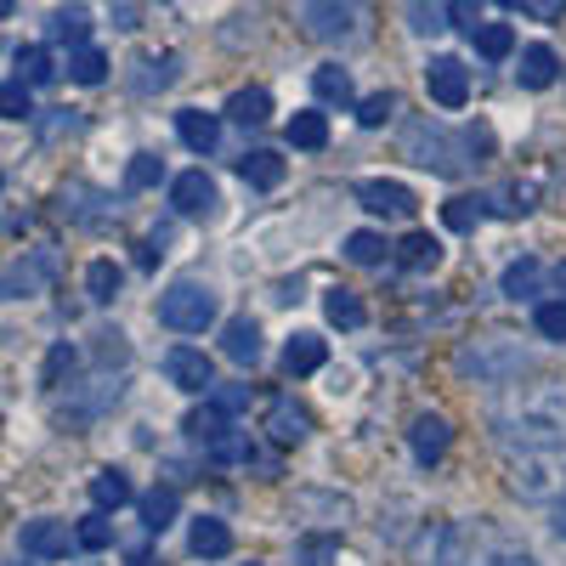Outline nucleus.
Wrapping results in <instances>:
<instances>
[{
    "instance_id": "obj_22",
    "label": "nucleus",
    "mask_w": 566,
    "mask_h": 566,
    "mask_svg": "<svg viewBox=\"0 0 566 566\" xmlns=\"http://www.w3.org/2000/svg\"><path fill=\"white\" fill-rule=\"evenodd\" d=\"M227 119H239V125H266L272 119V97L261 85H244V91H232V103H227Z\"/></svg>"
},
{
    "instance_id": "obj_33",
    "label": "nucleus",
    "mask_w": 566,
    "mask_h": 566,
    "mask_svg": "<svg viewBox=\"0 0 566 566\" xmlns=\"http://www.w3.org/2000/svg\"><path fill=\"white\" fill-rule=\"evenodd\" d=\"M119 283H125V272L114 261H91L85 266V290H91V301H97V306H108L119 295Z\"/></svg>"
},
{
    "instance_id": "obj_4",
    "label": "nucleus",
    "mask_w": 566,
    "mask_h": 566,
    "mask_svg": "<svg viewBox=\"0 0 566 566\" xmlns=\"http://www.w3.org/2000/svg\"><path fill=\"white\" fill-rule=\"evenodd\" d=\"M527 346L522 340H510V335H482V340H464L453 352V368L464 374V380H476V386H504V380H522V368H527Z\"/></svg>"
},
{
    "instance_id": "obj_38",
    "label": "nucleus",
    "mask_w": 566,
    "mask_h": 566,
    "mask_svg": "<svg viewBox=\"0 0 566 566\" xmlns=\"http://www.w3.org/2000/svg\"><path fill=\"white\" fill-rule=\"evenodd\" d=\"M103 74H108V57L97 52V45H80V52L69 57V80L74 85H103Z\"/></svg>"
},
{
    "instance_id": "obj_40",
    "label": "nucleus",
    "mask_w": 566,
    "mask_h": 566,
    "mask_svg": "<svg viewBox=\"0 0 566 566\" xmlns=\"http://www.w3.org/2000/svg\"><path fill=\"white\" fill-rule=\"evenodd\" d=\"M159 176H165V159H159V154H136V159L125 165V187H130V193H142V187H159Z\"/></svg>"
},
{
    "instance_id": "obj_51",
    "label": "nucleus",
    "mask_w": 566,
    "mask_h": 566,
    "mask_svg": "<svg viewBox=\"0 0 566 566\" xmlns=\"http://www.w3.org/2000/svg\"><path fill=\"white\" fill-rule=\"evenodd\" d=\"M549 527H555V538H566V504H555V515H549Z\"/></svg>"
},
{
    "instance_id": "obj_11",
    "label": "nucleus",
    "mask_w": 566,
    "mask_h": 566,
    "mask_svg": "<svg viewBox=\"0 0 566 566\" xmlns=\"http://www.w3.org/2000/svg\"><path fill=\"white\" fill-rule=\"evenodd\" d=\"M510 488L522 493V499H549L560 488V470L549 459H538V453H522V459L510 464Z\"/></svg>"
},
{
    "instance_id": "obj_8",
    "label": "nucleus",
    "mask_w": 566,
    "mask_h": 566,
    "mask_svg": "<svg viewBox=\"0 0 566 566\" xmlns=\"http://www.w3.org/2000/svg\"><path fill=\"white\" fill-rule=\"evenodd\" d=\"M357 205L368 216H391V221H408L419 210V199L408 193L402 181H386V176H374V181H357Z\"/></svg>"
},
{
    "instance_id": "obj_43",
    "label": "nucleus",
    "mask_w": 566,
    "mask_h": 566,
    "mask_svg": "<svg viewBox=\"0 0 566 566\" xmlns=\"http://www.w3.org/2000/svg\"><path fill=\"white\" fill-rule=\"evenodd\" d=\"M533 323H538V335H544V340L566 346V301H544V306L533 312Z\"/></svg>"
},
{
    "instance_id": "obj_6",
    "label": "nucleus",
    "mask_w": 566,
    "mask_h": 566,
    "mask_svg": "<svg viewBox=\"0 0 566 566\" xmlns=\"http://www.w3.org/2000/svg\"><path fill=\"white\" fill-rule=\"evenodd\" d=\"M159 323L176 328V335H205L216 323V290L210 283H193V277H176L159 295Z\"/></svg>"
},
{
    "instance_id": "obj_25",
    "label": "nucleus",
    "mask_w": 566,
    "mask_h": 566,
    "mask_svg": "<svg viewBox=\"0 0 566 566\" xmlns=\"http://www.w3.org/2000/svg\"><path fill=\"white\" fill-rule=\"evenodd\" d=\"M142 74L130 80V91H142V97H154V91H165L176 80V52H159V57H142L136 63Z\"/></svg>"
},
{
    "instance_id": "obj_20",
    "label": "nucleus",
    "mask_w": 566,
    "mask_h": 566,
    "mask_svg": "<svg viewBox=\"0 0 566 566\" xmlns=\"http://www.w3.org/2000/svg\"><path fill=\"white\" fill-rule=\"evenodd\" d=\"M323 363H328V346L317 335H295L283 346V374H317Z\"/></svg>"
},
{
    "instance_id": "obj_55",
    "label": "nucleus",
    "mask_w": 566,
    "mask_h": 566,
    "mask_svg": "<svg viewBox=\"0 0 566 566\" xmlns=\"http://www.w3.org/2000/svg\"><path fill=\"white\" fill-rule=\"evenodd\" d=\"M18 566H23V560H18Z\"/></svg>"
},
{
    "instance_id": "obj_56",
    "label": "nucleus",
    "mask_w": 566,
    "mask_h": 566,
    "mask_svg": "<svg viewBox=\"0 0 566 566\" xmlns=\"http://www.w3.org/2000/svg\"><path fill=\"white\" fill-rule=\"evenodd\" d=\"M250 566H255V560H250Z\"/></svg>"
},
{
    "instance_id": "obj_48",
    "label": "nucleus",
    "mask_w": 566,
    "mask_h": 566,
    "mask_svg": "<svg viewBox=\"0 0 566 566\" xmlns=\"http://www.w3.org/2000/svg\"><path fill=\"white\" fill-rule=\"evenodd\" d=\"M488 18H482V0H453L448 7V29H464V34H476Z\"/></svg>"
},
{
    "instance_id": "obj_23",
    "label": "nucleus",
    "mask_w": 566,
    "mask_h": 566,
    "mask_svg": "<svg viewBox=\"0 0 566 566\" xmlns=\"http://www.w3.org/2000/svg\"><path fill=\"white\" fill-rule=\"evenodd\" d=\"M555 52H549V45H527V52H522V69H515V80H522L527 91H544V85H555Z\"/></svg>"
},
{
    "instance_id": "obj_42",
    "label": "nucleus",
    "mask_w": 566,
    "mask_h": 566,
    "mask_svg": "<svg viewBox=\"0 0 566 566\" xmlns=\"http://www.w3.org/2000/svg\"><path fill=\"white\" fill-rule=\"evenodd\" d=\"M346 261H357V266L386 261V239H380V232H352V239H346Z\"/></svg>"
},
{
    "instance_id": "obj_45",
    "label": "nucleus",
    "mask_w": 566,
    "mask_h": 566,
    "mask_svg": "<svg viewBox=\"0 0 566 566\" xmlns=\"http://www.w3.org/2000/svg\"><path fill=\"white\" fill-rule=\"evenodd\" d=\"M0 114H7V119H29V114H34L23 80H7V85H0Z\"/></svg>"
},
{
    "instance_id": "obj_32",
    "label": "nucleus",
    "mask_w": 566,
    "mask_h": 566,
    "mask_svg": "<svg viewBox=\"0 0 566 566\" xmlns=\"http://www.w3.org/2000/svg\"><path fill=\"white\" fill-rule=\"evenodd\" d=\"M312 91H317L323 103H340V108H346V103H352V74H346L340 63H323V69L312 74Z\"/></svg>"
},
{
    "instance_id": "obj_39",
    "label": "nucleus",
    "mask_w": 566,
    "mask_h": 566,
    "mask_svg": "<svg viewBox=\"0 0 566 566\" xmlns=\"http://www.w3.org/2000/svg\"><path fill=\"white\" fill-rule=\"evenodd\" d=\"M57 69H52V57H45V45H23V52H18V80L34 91V85H45V80H52Z\"/></svg>"
},
{
    "instance_id": "obj_29",
    "label": "nucleus",
    "mask_w": 566,
    "mask_h": 566,
    "mask_svg": "<svg viewBox=\"0 0 566 566\" xmlns=\"http://www.w3.org/2000/svg\"><path fill=\"white\" fill-rule=\"evenodd\" d=\"M442 221H448L453 232H476V227L488 221V199H482V193H476V199L459 193V199H448V205H442Z\"/></svg>"
},
{
    "instance_id": "obj_19",
    "label": "nucleus",
    "mask_w": 566,
    "mask_h": 566,
    "mask_svg": "<svg viewBox=\"0 0 566 566\" xmlns=\"http://www.w3.org/2000/svg\"><path fill=\"white\" fill-rule=\"evenodd\" d=\"M45 34H52L57 45H85V34H91V7H57L52 18H45Z\"/></svg>"
},
{
    "instance_id": "obj_52",
    "label": "nucleus",
    "mask_w": 566,
    "mask_h": 566,
    "mask_svg": "<svg viewBox=\"0 0 566 566\" xmlns=\"http://www.w3.org/2000/svg\"><path fill=\"white\" fill-rule=\"evenodd\" d=\"M130 566H165V560H154L148 549H142V555H130Z\"/></svg>"
},
{
    "instance_id": "obj_34",
    "label": "nucleus",
    "mask_w": 566,
    "mask_h": 566,
    "mask_svg": "<svg viewBox=\"0 0 566 566\" xmlns=\"http://www.w3.org/2000/svg\"><path fill=\"white\" fill-rule=\"evenodd\" d=\"M91 499H97V510H119V504H130V476H125V470H97V482H91Z\"/></svg>"
},
{
    "instance_id": "obj_5",
    "label": "nucleus",
    "mask_w": 566,
    "mask_h": 566,
    "mask_svg": "<svg viewBox=\"0 0 566 566\" xmlns=\"http://www.w3.org/2000/svg\"><path fill=\"white\" fill-rule=\"evenodd\" d=\"M374 0H295V23L323 45H352L368 34Z\"/></svg>"
},
{
    "instance_id": "obj_41",
    "label": "nucleus",
    "mask_w": 566,
    "mask_h": 566,
    "mask_svg": "<svg viewBox=\"0 0 566 566\" xmlns=\"http://www.w3.org/2000/svg\"><path fill=\"white\" fill-rule=\"evenodd\" d=\"M74 363H80V352H74L69 340H57L52 352H45V368H40V386H63V374H74Z\"/></svg>"
},
{
    "instance_id": "obj_44",
    "label": "nucleus",
    "mask_w": 566,
    "mask_h": 566,
    "mask_svg": "<svg viewBox=\"0 0 566 566\" xmlns=\"http://www.w3.org/2000/svg\"><path fill=\"white\" fill-rule=\"evenodd\" d=\"M74 544H80V549H108V544H114L108 515H85V522L74 527Z\"/></svg>"
},
{
    "instance_id": "obj_14",
    "label": "nucleus",
    "mask_w": 566,
    "mask_h": 566,
    "mask_svg": "<svg viewBox=\"0 0 566 566\" xmlns=\"http://www.w3.org/2000/svg\"><path fill=\"white\" fill-rule=\"evenodd\" d=\"M69 544H74L69 522H29L23 527V555H34V560H57V555H69Z\"/></svg>"
},
{
    "instance_id": "obj_49",
    "label": "nucleus",
    "mask_w": 566,
    "mask_h": 566,
    "mask_svg": "<svg viewBox=\"0 0 566 566\" xmlns=\"http://www.w3.org/2000/svg\"><path fill=\"white\" fill-rule=\"evenodd\" d=\"M499 7H515V12H527V18H538V23H555V18L566 12V0H499Z\"/></svg>"
},
{
    "instance_id": "obj_31",
    "label": "nucleus",
    "mask_w": 566,
    "mask_h": 566,
    "mask_svg": "<svg viewBox=\"0 0 566 566\" xmlns=\"http://www.w3.org/2000/svg\"><path fill=\"white\" fill-rule=\"evenodd\" d=\"M340 560V538L335 533H306L295 544V566H335Z\"/></svg>"
},
{
    "instance_id": "obj_9",
    "label": "nucleus",
    "mask_w": 566,
    "mask_h": 566,
    "mask_svg": "<svg viewBox=\"0 0 566 566\" xmlns=\"http://www.w3.org/2000/svg\"><path fill=\"white\" fill-rule=\"evenodd\" d=\"M266 437H272L277 448H295V442H306V437H312V413H306L295 397H277V402H266Z\"/></svg>"
},
{
    "instance_id": "obj_37",
    "label": "nucleus",
    "mask_w": 566,
    "mask_h": 566,
    "mask_svg": "<svg viewBox=\"0 0 566 566\" xmlns=\"http://www.w3.org/2000/svg\"><path fill=\"white\" fill-rule=\"evenodd\" d=\"M470 40H476V52H482L488 63H499V57H510V52H515V29H510V23H482Z\"/></svg>"
},
{
    "instance_id": "obj_47",
    "label": "nucleus",
    "mask_w": 566,
    "mask_h": 566,
    "mask_svg": "<svg viewBox=\"0 0 566 566\" xmlns=\"http://www.w3.org/2000/svg\"><path fill=\"white\" fill-rule=\"evenodd\" d=\"M391 114H397V97H391V91H374V97L357 103V119H363L368 130H374V125H386Z\"/></svg>"
},
{
    "instance_id": "obj_1",
    "label": "nucleus",
    "mask_w": 566,
    "mask_h": 566,
    "mask_svg": "<svg viewBox=\"0 0 566 566\" xmlns=\"http://www.w3.org/2000/svg\"><path fill=\"white\" fill-rule=\"evenodd\" d=\"M493 437L538 453V448H560L566 442V380H533V386H515L488 408Z\"/></svg>"
},
{
    "instance_id": "obj_15",
    "label": "nucleus",
    "mask_w": 566,
    "mask_h": 566,
    "mask_svg": "<svg viewBox=\"0 0 566 566\" xmlns=\"http://www.w3.org/2000/svg\"><path fill=\"white\" fill-rule=\"evenodd\" d=\"M45 277H52V255H29V261H18L7 277H0V295H7V301H29L34 290H45Z\"/></svg>"
},
{
    "instance_id": "obj_28",
    "label": "nucleus",
    "mask_w": 566,
    "mask_h": 566,
    "mask_svg": "<svg viewBox=\"0 0 566 566\" xmlns=\"http://www.w3.org/2000/svg\"><path fill=\"white\" fill-rule=\"evenodd\" d=\"M176 510H181L176 488H154L148 499H142V527H148V533H165V527L176 522Z\"/></svg>"
},
{
    "instance_id": "obj_10",
    "label": "nucleus",
    "mask_w": 566,
    "mask_h": 566,
    "mask_svg": "<svg viewBox=\"0 0 566 566\" xmlns=\"http://www.w3.org/2000/svg\"><path fill=\"white\" fill-rule=\"evenodd\" d=\"M165 374H170V386H181V391H210L216 386V363L205 352H193V346L165 352Z\"/></svg>"
},
{
    "instance_id": "obj_24",
    "label": "nucleus",
    "mask_w": 566,
    "mask_h": 566,
    "mask_svg": "<svg viewBox=\"0 0 566 566\" xmlns=\"http://www.w3.org/2000/svg\"><path fill=\"white\" fill-rule=\"evenodd\" d=\"M397 261H402L408 272H431V266L442 261V244L431 239V232H408V239L397 244Z\"/></svg>"
},
{
    "instance_id": "obj_30",
    "label": "nucleus",
    "mask_w": 566,
    "mask_h": 566,
    "mask_svg": "<svg viewBox=\"0 0 566 566\" xmlns=\"http://www.w3.org/2000/svg\"><path fill=\"white\" fill-rule=\"evenodd\" d=\"M323 317L335 323V328H363L368 312H363V301H357L352 290H328V295H323Z\"/></svg>"
},
{
    "instance_id": "obj_26",
    "label": "nucleus",
    "mask_w": 566,
    "mask_h": 566,
    "mask_svg": "<svg viewBox=\"0 0 566 566\" xmlns=\"http://www.w3.org/2000/svg\"><path fill=\"white\" fill-rule=\"evenodd\" d=\"M232 549V533H227V522H216V515H199L193 522V555H205V560H221Z\"/></svg>"
},
{
    "instance_id": "obj_13",
    "label": "nucleus",
    "mask_w": 566,
    "mask_h": 566,
    "mask_svg": "<svg viewBox=\"0 0 566 566\" xmlns=\"http://www.w3.org/2000/svg\"><path fill=\"white\" fill-rule=\"evenodd\" d=\"M170 205H176L181 216H210V210H216V181H210L205 170H181V176L170 181Z\"/></svg>"
},
{
    "instance_id": "obj_50",
    "label": "nucleus",
    "mask_w": 566,
    "mask_h": 566,
    "mask_svg": "<svg viewBox=\"0 0 566 566\" xmlns=\"http://www.w3.org/2000/svg\"><path fill=\"white\" fill-rule=\"evenodd\" d=\"M216 408L244 413V408H250V386H216Z\"/></svg>"
},
{
    "instance_id": "obj_12",
    "label": "nucleus",
    "mask_w": 566,
    "mask_h": 566,
    "mask_svg": "<svg viewBox=\"0 0 566 566\" xmlns=\"http://www.w3.org/2000/svg\"><path fill=\"white\" fill-rule=\"evenodd\" d=\"M408 448H413L419 464H437V459L453 448V424H448L442 413H419L413 431H408Z\"/></svg>"
},
{
    "instance_id": "obj_53",
    "label": "nucleus",
    "mask_w": 566,
    "mask_h": 566,
    "mask_svg": "<svg viewBox=\"0 0 566 566\" xmlns=\"http://www.w3.org/2000/svg\"><path fill=\"white\" fill-rule=\"evenodd\" d=\"M12 7H18V0H0V18H7V12H12Z\"/></svg>"
},
{
    "instance_id": "obj_16",
    "label": "nucleus",
    "mask_w": 566,
    "mask_h": 566,
    "mask_svg": "<svg viewBox=\"0 0 566 566\" xmlns=\"http://www.w3.org/2000/svg\"><path fill=\"white\" fill-rule=\"evenodd\" d=\"M176 130H181V142L193 154H216V142H221V119L205 114V108H181L176 114Z\"/></svg>"
},
{
    "instance_id": "obj_2",
    "label": "nucleus",
    "mask_w": 566,
    "mask_h": 566,
    "mask_svg": "<svg viewBox=\"0 0 566 566\" xmlns=\"http://www.w3.org/2000/svg\"><path fill=\"white\" fill-rule=\"evenodd\" d=\"M402 148L413 165L437 170V176H464V170H482L488 154H493V130L488 125H464V130H448L437 119H419L402 130Z\"/></svg>"
},
{
    "instance_id": "obj_35",
    "label": "nucleus",
    "mask_w": 566,
    "mask_h": 566,
    "mask_svg": "<svg viewBox=\"0 0 566 566\" xmlns=\"http://www.w3.org/2000/svg\"><path fill=\"white\" fill-rule=\"evenodd\" d=\"M402 18H408L413 34H442L448 29V7H442V0H408Z\"/></svg>"
},
{
    "instance_id": "obj_18",
    "label": "nucleus",
    "mask_w": 566,
    "mask_h": 566,
    "mask_svg": "<svg viewBox=\"0 0 566 566\" xmlns=\"http://www.w3.org/2000/svg\"><path fill=\"white\" fill-rule=\"evenodd\" d=\"M221 352H227L232 363H255V357H261V323H255V317H232V323L221 328Z\"/></svg>"
},
{
    "instance_id": "obj_27",
    "label": "nucleus",
    "mask_w": 566,
    "mask_h": 566,
    "mask_svg": "<svg viewBox=\"0 0 566 566\" xmlns=\"http://www.w3.org/2000/svg\"><path fill=\"white\" fill-rule=\"evenodd\" d=\"M232 413L227 408H216V402H205V408H193V413H187V437H193V442H216V437H227L232 431V424H227Z\"/></svg>"
},
{
    "instance_id": "obj_54",
    "label": "nucleus",
    "mask_w": 566,
    "mask_h": 566,
    "mask_svg": "<svg viewBox=\"0 0 566 566\" xmlns=\"http://www.w3.org/2000/svg\"><path fill=\"white\" fill-rule=\"evenodd\" d=\"M560 290H566V266H560Z\"/></svg>"
},
{
    "instance_id": "obj_46",
    "label": "nucleus",
    "mask_w": 566,
    "mask_h": 566,
    "mask_svg": "<svg viewBox=\"0 0 566 566\" xmlns=\"http://www.w3.org/2000/svg\"><path fill=\"white\" fill-rule=\"evenodd\" d=\"M205 453H210V459H221V464H232V459H255V448H250V437H244V431H227V437H216Z\"/></svg>"
},
{
    "instance_id": "obj_17",
    "label": "nucleus",
    "mask_w": 566,
    "mask_h": 566,
    "mask_svg": "<svg viewBox=\"0 0 566 566\" xmlns=\"http://www.w3.org/2000/svg\"><path fill=\"white\" fill-rule=\"evenodd\" d=\"M499 290H504L510 301H538V290H544V266H538L533 255L510 261V266H504V277H499Z\"/></svg>"
},
{
    "instance_id": "obj_3",
    "label": "nucleus",
    "mask_w": 566,
    "mask_h": 566,
    "mask_svg": "<svg viewBox=\"0 0 566 566\" xmlns=\"http://www.w3.org/2000/svg\"><path fill=\"white\" fill-rule=\"evenodd\" d=\"M437 566H533V555L499 522H453L437 538Z\"/></svg>"
},
{
    "instance_id": "obj_36",
    "label": "nucleus",
    "mask_w": 566,
    "mask_h": 566,
    "mask_svg": "<svg viewBox=\"0 0 566 566\" xmlns=\"http://www.w3.org/2000/svg\"><path fill=\"white\" fill-rule=\"evenodd\" d=\"M323 142H328V119H323V114H312V108H306V114H295V119H290V148L317 154Z\"/></svg>"
},
{
    "instance_id": "obj_21",
    "label": "nucleus",
    "mask_w": 566,
    "mask_h": 566,
    "mask_svg": "<svg viewBox=\"0 0 566 566\" xmlns=\"http://www.w3.org/2000/svg\"><path fill=\"white\" fill-rule=\"evenodd\" d=\"M239 176H244L250 187H261V193H272V187L283 181V159H277L272 148H255V154L239 159Z\"/></svg>"
},
{
    "instance_id": "obj_7",
    "label": "nucleus",
    "mask_w": 566,
    "mask_h": 566,
    "mask_svg": "<svg viewBox=\"0 0 566 566\" xmlns=\"http://www.w3.org/2000/svg\"><path fill=\"white\" fill-rule=\"evenodd\" d=\"M424 91L437 108H464L470 103V69L459 57H431L424 63Z\"/></svg>"
}]
</instances>
